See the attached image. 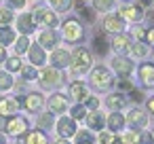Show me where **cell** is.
I'll list each match as a JSON object with an SVG mask.
<instances>
[{
    "label": "cell",
    "instance_id": "obj_35",
    "mask_svg": "<svg viewBox=\"0 0 154 144\" xmlns=\"http://www.w3.org/2000/svg\"><path fill=\"white\" fill-rule=\"evenodd\" d=\"M13 19V13L9 11V9H0V24H5V26H9V21Z\"/></svg>",
    "mask_w": 154,
    "mask_h": 144
},
{
    "label": "cell",
    "instance_id": "obj_48",
    "mask_svg": "<svg viewBox=\"0 0 154 144\" xmlns=\"http://www.w3.org/2000/svg\"><path fill=\"white\" fill-rule=\"evenodd\" d=\"M0 62H7V51H5V45H0Z\"/></svg>",
    "mask_w": 154,
    "mask_h": 144
},
{
    "label": "cell",
    "instance_id": "obj_38",
    "mask_svg": "<svg viewBox=\"0 0 154 144\" xmlns=\"http://www.w3.org/2000/svg\"><path fill=\"white\" fill-rule=\"evenodd\" d=\"M7 66H9V70H11V72H15V70H21V62H19L17 57H11V59L7 62Z\"/></svg>",
    "mask_w": 154,
    "mask_h": 144
},
{
    "label": "cell",
    "instance_id": "obj_46",
    "mask_svg": "<svg viewBox=\"0 0 154 144\" xmlns=\"http://www.w3.org/2000/svg\"><path fill=\"white\" fill-rule=\"evenodd\" d=\"M146 40H148V43H150V45H154V28H152V30H148V32H146Z\"/></svg>",
    "mask_w": 154,
    "mask_h": 144
},
{
    "label": "cell",
    "instance_id": "obj_15",
    "mask_svg": "<svg viewBox=\"0 0 154 144\" xmlns=\"http://www.w3.org/2000/svg\"><path fill=\"white\" fill-rule=\"evenodd\" d=\"M103 28H106L108 32H120V30L125 28V21H122V17L108 15V17H106V21H103Z\"/></svg>",
    "mask_w": 154,
    "mask_h": 144
},
{
    "label": "cell",
    "instance_id": "obj_17",
    "mask_svg": "<svg viewBox=\"0 0 154 144\" xmlns=\"http://www.w3.org/2000/svg\"><path fill=\"white\" fill-rule=\"evenodd\" d=\"M51 62H53V66H55V68H66V66H70V53H68V51H63V49H59V51H55V53H53Z\"/></svg>",
    "mask_w": 154,
    "mask_h": 144
},
{
    "label": "cell",
    "instance_id": "obj_24",
    "mask_svg": "<svg viewBox=\"0 0 154 144\" xmlns=\"http://www.w3.org/2000/svg\"><path fill=\"white\" fill-rule=\"evenodd\" d=\"M108 43H106V38H103V34H99V36H95V40H93V51L95 53H99V55H106L108 53Z\"/></svg>",
    "mask_w": 154,
    "mask_h": 144
},
{
    "label": "cell",
    "instance_id": "obj_2",
    "mask_svg": "<svg viewBox=\"0 0 154 144\" xmlns=\"http://www.w3.org/2000/svg\"><path fill=\"white\" fill-rule=\"evenodd\" d=\"M63 36H66L70 43H80V40L85 38V30H82V26H80L76 19H68V21L63 24Z\"/></svg>",
    "mask_w": 154,
    "mask_h": 144
},
{
    "label": "cell",
    "instance_id": "obj_1",
    "mask_svg": "<svg viewBox=\"0 0 154 144\" xmlns=\"http://www.w3.org/2000/svg\"><path fill=\"white\" fill-rule=\"evenodd\" d=\"M91 85H93L95 89H99V91L110 89V85H112V74H110V70L103 68V66L93 68V72H91Z\"/></svg>",
    "mask_w": 154,
    "mask_h": 144
},
{
    "label": "cell",
    "instance_id": "obj_36",
    "mask_svg": "<svg viewBox=\"0 0 154 144\" xmlns=\"http://www.w3.org/2000/svg\"><path fill=\"white\" fill-rule=\"evenodd\" d=\"M146 53H148V49H146V47H143L141 43H137V45H133V55H135V57H143Z\"/></svg>",
    "mask_w": 154,
    "mask_h": 144
},
{
    "label": "cell",
    "instance_id": "obj_42",
    "mask_svg": "<svg viewBox=\"0 0 154 144\" xmlns=\"http://www.w3.org/2000/svg\"><path fill=\"white\" fill-rule=\"evenodd\" d=\"M80 15H82V17L87 19V21H93V17H95V15L91 13V9H85V7L80 9Z\"/></svg>",
    "mask_w": 154,
    "mask_h": 144
},
{
    "label": "cell",
    "instance_id": "obj_39",
    "mask_svg": "<svg viewBox=\"0 0 154 144\" xmlns=\"http://www.w3.org/2000/svg\"><path fill=\"white\" fill-rule=\"evenodd\" d=\"M85 117V106H74L72 108V119H82Z\"/></svg>",
    "mask_w": 154,
    "mask_h": 144
},
{
    "label": "cell",
    "instance_id": "obj_3",
    "mask_svg": "<svg viewBox=\"0 0 154 144\" xmlns=\"http://www.w3.org/2000/svg\"><path fill=\"white\" fill-rule=\"evenodd\" d=\"M72 68H74V72H87L89 70V66H91V55H89V51L87 49H76V53H74V57H72Z\"/></svg>",
    "mask_w": 154,
    "mask_h": 144
},
{
    "label": "cell",
    "instance_id": "obj_13",
    "mask_svg": "<svg viewBox=\"0 0 154 144\" xmlns=\"http://www.w3.org/2000/svg\"><path fill=\"white\" fill-rule=\"evenodd\" d=\"M120 15L127 17V19H131V21H139V19L143 17V11H141L137 5H127V7H122Z\"/></svg>",
    "mask_w": 154,
    "mask_h": 144
},
{
    "label": "cell",
    "instance_id": "obj_51",
    "mask_svg": "<svg viewBox=\"0 0 154 144\" xmlns=\"http://www.w3.org/2000/svg\"><path fill=\"white\" fill-rule=\"evenodd\" d=\"M17 144H26V138H23V136H19V142H17Z\"/></svg>",
    "mask_w": 154,
    "mask_h": 144
},
{
    "label": "cell",
    "instance_id": "obj_41",
    "mask_svg": "<svg viewBox=\"0 0 154 144\" xmlns=\"http://www.w3.org/2000/svg\"><path fill=\"white\" fill-rule=\"evenodd\" d=\"M97 106H99V100H97V98H93V95H91V98H87V108L95 110Z\"/></svg>",
    "mask_w": 154,
    "mask_h": 144
},
{
    "label": "cell",
    "instance_id": "obj_47",
    "mask_svg": "<svg viewBox=\"0 0 154 144\" xmlns=\"http://www.w3.org/2000/svg\"><path fill=\"white\" fill-rule=\"evenodd\" d=\"M118 87H120V89H127V91H131V89H133L129 81H120V83H118Z\"/></svg>",
    "mask_w": 154,
    "mask_h": 144
},
{
    "label": "cell",
    "instance_id": "obj_8",
    "mask_svg": "<svg viewBox=\"0 0 154 144\" xmlns=\"http://www.w3.org/2000/svg\"><path fill=\"white\" fill-rule=\"evenodd\" d=\"M76 121L74 119H68V117H61L59 121H57V131H59V136H63V138H70V136H74L76 133Z\"/></svg>",
    "mask_w": 154,
    "mask_h": 144
},
{
    "label": "cell",
    "instance_id": "obj_33",
    "mask_svg": "<svg viewBox=\"0 0 154 144\" xmlns=\"http://www.w3.org/2000/svg\"><path fill=\"white\" fill-rule=\"evenodd\" d=\"M17 53H26L28 49H30V40H28V36H21L19 40H17Z\"/></svg>",
    "mask_w": 154,
    "mask_h": 144
},
{
    "label": "cell",
    "instance_id": "obj_6",
    "mask_svg": "<svg viewBox=\"0 0 154 144\" xmlns=\"http://www.w3.org/2000/svg\"><path fill=\"white\" fill-rule=\"evenodd\" d=\"M42 95L40 93H28L26 98H19V104H23L30 112H38L40 108H42Z\"/></svg>",
    "mask_w": 154,
    "mask_h": 144
},
{
    "label": "cell",
    "instance_id": "obj_40",
    "mask_svg": "<svg viewBox=\"0 0 154 144\" xmlns=\"http://www.w3.org/2000/svg\"><path fill=\"white\" fill-rule=\"evenodd\" d=\"M135 144H152V136L143 131V133H141V136L137 138V142H135Z\"/></svg>",
    "mask_w": 154,
    "mask_h": 144
},
{
    "label": "cell",
    "instance_id": "obj_34",
    "mask_svg": "<svg viewBox=\"0 0 154 144\" xmlns=\"http://www.w3.org/2000/svg\"><path fill=\"white\" fill-rule=\"evenodd\" d=\"M21 74H23V78H26V81H34V78H36V70H34L32 66L21 68Z\"/></svg>",
    "mask_w": 154,
    "mask_h": 144
},
{
    "label": "cell",
    "instance_id": "obj_50",
    "mask_svg": "<svg viewBox=\"0 0 154 144\" xmlns=\"http://www.w3.org/2000/svg\"><path fill=\"white\" fill-rule=\"evenodd\" d=\"M148 21H150V24H154V13H148Z\"/></svg>",
    "mask_w": 154,
    "mask_h": 144
},
{
    "label": "cell",
    "instance_id": "obj_7",
    "mask_svg": "<svg viewBox=\"0 0 154 144\" xmlns=\"http://www.w3.org/2000/svg\"><path fill=\"white\" fill-rule=\"evenodd\" d=\"M26 129H28V121H26L23 117H13V119H9L7 125H5V131H9V133H13V136H19V133H23Z\"/></svg>",
    "mask_w": 154,
    "mask_h": 144
},
{
    "label": "cell",
    "instance_id": "obj_14",
    "mask_svg": "<svg viewBox=\"0 0 154 144\" xmlns=\"http://www.w3.org/2000/svg\"><path fill=\"white\" fill-rule=\"evenodd\" d=\"M112 66H114V70H116L120 76H127V74L133 70V62H129L127 57H116V59L112 62Z\"/></svg>",
    "mask_w": 154,
    "mask_h": 144
},
{
    "label": "cell",
    "instance_id": "obj_26",
    "mask_svg": "<svg viewBox=\"0 0 154 144\" xmlns=\"http://www.w3.org/2000/svg\"><path fill=\"white\" fill-rule=\"evenodd\" d=\"M26 144H49V140L45 138V133H40V131H32V133H28Z\"/></svg>",
    "mask_w": 154,
    "mask_h": 144
},
{
    "label": "cell",
    "instance_id": "obj_29",
    "mask_svg": "<svg viewBox=\"0 0 154 144\" xmlns=\"http://www.w3.org/2000/svg\"><path fill=\"white\" fill-rule=\"evenodd\" d=\"M114 5V0H93V7L97 11H110Z\"/></svg>",
    "mask_w": 154,
    "mask_h": 144
},
{
    "label": "cell",
    "instance_id": "obj_32",
    "mask_svg": "<svg viewBox=\"0 0 154 144\" xmlns=\"http://www.w3.org/2000/svg\"><path fill=\"white\" fill-rule=\"evenodd\" d=\"M99 144H114V133L112 131H101L99 138H97Z\"/></svg>",
    "mask_w": 154,
    "mask_h": 144
},
{
    "label": "cell",
    "instance_id": "obj_21",
    "mask_svg": "<svg viewBox=\"0 0 154 144\" xmlns=\"http://www.w3.org/2000/svg\"><path fill=\"white\" fill-rule=\"evenodd\" d=\"M103 123H106V121H103V114L97 112V110L87 117V125H89L91 129H97V131H99V129H103Z\"/></svg>",
    "mask_w": 154,
    "mask_h": 144
},
{
    "label": "cell",
    "instance_id": "obj_28",
    "mask_svg": "<svg viewBox=\"0 0 154 144\" xmlns=\"http://www.w3.org/2000/svg\"><path fill=\"white\" fill-rule=\"evenodd\" d=\"M74 136H76V144H93V133H89L87 129H82Z\"/></svg>",
    "mask_w": 154,
    "mask_h": 144
},
{
    "label": "cell",
    "instance_id": "obj_12",
    "mask_svg": "<svg viewBox=\"0 0 154 144\" xmlns=\"http://www.w3.org/2000/svg\"><path fill=\"white\" fill-rule=\"evenodd\" d=\"M19 110V100H9V98H0V114H15Z\"/></svg>",
    "mask_w": 154,
    "mask_h": 144
},
{
    "label": "cell",
    "instance_id": "obj_53",
    "mask_svg": "<svg viewBox=\"0 0 154 144\" xmlns=\"http://www.w3.org/2000/svg\"><path fill=\"white\" fill-rule=\"evenodd\" d=\"M0 144H7V142H5V136H2V133H0Z\"/></svg>",
    "mask_w": 154,
    "mask_h": 144
},
{
    "label": "cell",
    "instance_id": "obj_43",
    "mask_svg": "<svg viewBox=\"0 0 154 144\" xmlns=\"http://www.w3.org/2000/svg\"><path fill=\"white\" fill-rule=\"evenodd\" d=\"M133 34H135V38H137V40H143V38H146V30H143V28H135V30H133Z\"/></svg>",
    "mask_w": 154,
    "mask_h": 144
},
{
    "label": "cell",
    "instance_id": "obj_30",
    "mask_svg": "<svg viewBox=\"0 0 154 144\" xmlns=\"http://www.w3.org/2000/svg\"><path fill=\"white\" fill-rule=\"evenodd\" d=\"M51 5H53V9H57L59 13H63V11H68V9H70L72 0H51Z\"/></svg>",
    "mask_w": 154,
    "mask_h": 144
},
{
    "label": "cell",
    "instance_id": "obj_25",
    "mask_svg": "<svg viewBox=\"0 0 154 144\" xmlns=\"http://www.w3.org/2000/svg\"><path fill=\"white\" fill-rule=\"evenodd\" d=\"M112 47H114L116 51H125V49L129 47V38H127L125 34H114V36H112Z\"/></svg>",
    "mask_w": 154,
    "mask_h": 144
},
{
    "label": "cell",
    "instance_id": "obj_23",
    "mask_svg": "<svg viewBox=\"0 0 154 144\" xmlns=\"http://www.w3.org/2000/svg\"><path fill=\"white\" fill-rule=\"evenodd\" d=\"M70 95H72L74 100H85V98H87V87H85L82 83H72V85H70Z\"/></svg>",
    "mask_w": 154,
    "mask_h": 144
},
{
    "label": "cell",
    "instance_id": "obj_52",
    "mask_svg": "<svg viewBox=\"0 0 154 144\" xmlns=\"http://www.w3.org/2000/svg\"><path fill=\"white\" fill-rule=\"evenodd\" d=\"M55 144H70V142H68V140H57Z\"/></svg>",
    "mask_w": 154,
    "mask_h": 144
},
{
    "label": "cell",
    "instance_id": "obj_44",
    "mask_svg": "<svg viewBox=\"0 0 154 144\" xmlns=\"http://www.w3.org/2000/svg\"><path fill=\"white\" fill-rule=\"evenodd\" d=\"M9 5L15 7V9H23L26 7V0H9Z\"/></svg>",
    "mask_w": 154,
    "mask_h": 144
},
{
    "label": "cell",
    "instance_id": "obj_27",
    "mask_svg": "<svg viewBox=\"0 0 154 144\" xmlns=\"http://www.w3.org/2000/svg\"><path fill=\"white\" fill-rule=\"evenodd\" d=\"M13 40H15V34H13L11 28H0V43H2V45H9V43H13Z\"/></svg>",
    "mask_w": 154,
    "mask_h": 144
},
{
    "label": "cell",
    "instance_id": "obj_18",
    "mask_svg": "<svg viewBox=\"0 0 154 144\" xmlns=\"http://www.w3.org/2000/svg\"><path fill=\"white\" fill-rule=\"evenodd\" d=\"M17 28L28 36L30 32H34V17H32V15H21V17L17 19Z\"/></svg>",
    "mask_w": 154,
    "mask_h": 144
},
{
    "label": "cell",
    "instance_id": "obj_4",
    "mask_svg": "<svg viewBox=\"0 0 154 144\" xmlns=\"http://www.w3.org/2000/svg\"><path fill=\"white\" fill-rule=\"evenodd\" d=\"M61 83V74L55 70V68H49V70H42V76H40V85L47 87V89H53Z\"/></svg>",
    "mask_w": 154,
    "mask_h": 144
},
{
    "label": "cell",
    "instance_id": "obj_11",
    "mask_svg": "<svg viewBox=\"0 0 154 144\" xmlns=\"http://www.w3.org/2000/svg\"><path fill=\"white\" fill-rule=\"evenodd\" d=\"M139 81L143 83V87H154V66L152 64H143L139 68Z\"/></svg>",
    "mask_w": 154,
    "mask_h": 144
},
{
    "label": "cell",
    "instance_id": "obj_54",
    "mask_svg": "<svg viewBox=\"0 0 154 144\" xmlns=\"http://www.w3.org/2000/svg\"><path fill=\"white\" fill-rule=\"evenodd\" d=\"M141 2H143V5H150V0H141Z\"/></svg>",
    "mask_w": 154,
    "mask_h": 144
},
{
    "label": "cell",
    "instance_id": "obj_9",
    "mask_svg": "<svg viewBox=\"0 0 154 144\" xmlns=\"http://www.w3.org/2000/svg\"><path fill=\"white\" fill-rule=\"evenodd\" d=\"M127 121H129V125H131V127H135V129H141V127H146V123H148V117H146V112H143V110H139V108H133V110L129 112Z\"/></svg>",
    "mask_w": 154,
    "mask_h": 144
},
{
    "label": "cell",
    "instance_id": "obj_22",
    "mask_svg": "<svg viewBox=\"0 0 154 144\" xmlns=\"http://www.w3.org/2000/svg\"><path fill=\"white\" fill-rule=\"evenodd\" d=\"M108 106H110L112 110H120V108H125V106H127V98H125V95H120V93L108 95Z\"/></svg>",
    "mask_w": 154,
    "mask_h": 144
},
{
    "label": "cell",
    "instance_id": "obj_16",
    "mask_svg": "<svg viewBox=\"0 0 154 144\" xmlns=\"http://www.w3.org/2000/svg\"><path fill=\"white\" fill-rule=\"evenodd\" d=\"M30 62H32L34 66H42V64L47 62L45 49H42L40 45H32V47H30Z\"/></svg>",
    "mask_w": 154,
    "mask_h": 144
},
{
    "label": "cell",
    "instance_id": "obj_20",
    "mask_svg": "<svg viewBox=\"0 0 154 144\" xmlns=\"http://www.w3.org/2000/svg\"><path fill=\"white\" fill-rule=\"evenodd\" d=\"M125 123H127V119H125L120 112H112L110 119H108V127H110V131H118V129H122Z\"/></svg>",
    "mask_w": 154,
    "mask_h": 144
},
{
    "label": "cell",
    "instance_id": "obj_10",
    "mask_svg": "<svg viewBox=\"0 0 154 144\" xmlns=\"http://www.w3.org/2000/svg\"><path fill=\"white\" fill-rule=\"evenodd\" d=\"M57 40H59V36H57L55 30H45V32H40V36H38V43H40L42 49H53V47L57 45Z\"/></svg>",
    "mask_w": 154,
    "mask_h": 144
},
{
    "label": "cell",
    "instance_id": "obj_5",
    "mask_svg": "<svg viewBox=\"0 0 154 144\" xmlns=\"http://www.w3.org/2000/svg\"><path fill=\"white\" fill-rule=\"evenodd\" d=\"M34 19L38 21V24H45V26H49V28H55L57 26V15L53 13V11H49V9H36V13H34Z\"/></svg>",
    "mask_w": 154,
    "mask_h": 144
},
{
    "label": "cell",
    "instance_id": "obj_37",
    "mask_svg": "<svg viewBox=\"0 0 154 144\" xmlns=\"http://www.w3.org/2000/svg\"><path fill=\"white\" fill-rule=\"evenodd\" d=\"M38 125H40V127H51V125H53V117H51V114L38 117Z\"/></svg>",
    "mask_w": 154,
    "mask_h": 144
},
{
    "label": "cell",
    "instance_id": "obj_19",
    "mask_svg": "<svg viewBox=\"0 0 154 144\" xmlns=\"http://www.w3.org/2000/svg\"><path fill=\"white\" fill-rule=\"evenodd\" d=\"M49 108H51V112H63L66 108H68V102H66V98L63 95H53L51 100H49Z\"/></svg>",
    "mask_w": 154,
    "mask_h": 144
},
{
    "label": "cell",
    "instance_id": "obj_31",
    "mask_svg": "<svg viewBox=\"0 0 154 144\" xmlns=\"http://www.w3.org/2000/svg\"><path fill=\"white\" fill-rule=\"evenodd\" d=\"M13 85V78L9 72H0V89H9Z\"/></svg>",
    "mask_w": 154,
    "mask_h": 144
},
{
    "label": "cell",
    "instance_id": "obj_45",
    "mask_svg": "<svg viewBox=\"0 0 154 144\" xmlns=\"http://www.w3.org/2000/svg\"><path fill=\"white\" fill-rule=\"evenodd\" d=\"M131 100H133V102H141V100H143V95H141L139 91H135V89H131Z\"/></svg>",
    "mask_w": 154,
    "mask_h": 144
},
{
    "label": "cell",
    "instance_id": "obj_49",
    "mask_svg": "<svg viewBox=\"0 0 154 144\" xmlns=\"http://www.w3.org/2000/svg\"><path fill=\"white\" fill-rule=\"evenodd\" d=\"M148 108H150V112H154V98L148 102Z\"/></svg>",
    "mask_w": 154,
    "mask_h": 144
}]
</instances>
